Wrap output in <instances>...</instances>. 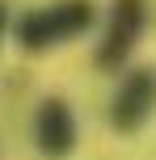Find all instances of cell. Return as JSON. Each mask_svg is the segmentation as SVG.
I'll return each instance as SVG.
<instances>
[{
	"label": "cell",
	"instance_id": "cell-1",
	"mask_svg": "<svg viewBox=\"0 0 156 160\" xmlns=\"http://www.w3.org/2000/svg\"><path fill=\"white\" fill-rule=\"evenodd\" d=\"M93 21H97L93 0H51V4L30 8L17 21V42L25 51H51V47H63V42L80 38Z\"/></svg>",
	"mask_w": 156,
	"mask_h": 160
},
{
	"label": "cell",
	"instance_id": "cell-2",
	"mask_svg": "<svg viewBox=\"0 0 156 160\" xmlns=\"http://www.w3.org/2000/svg\"><path fill=\"white\" fill-rule=\"evenodd\" d=\"M143 30H148V4H143V0H114L106 38L97 42V68L101 72L123 68L127 59H131V51L139 47Z\"/></svg>",
	"mask_w": 156,
	"mask_h": 160
},
{
	"label": "cell",
	"instance_id": "cell-3",
	"mask_svg": "<svg viewBox=\"0 0 156 160\" xmlns=\"http://www.w3.org/2000/svg\"><path fill=\"white\" fill-rule=\"evenodd\" d=\"M156 110V68H135L123 76L114 101H110V127L118 135H135Z\"/></svg>",
	"mask_w": 156,
	"mask_h": 160
},
{
	"label": "cell",
	"instance_id": "cell-4",
	"mask_svg": "<svg viewBox=\"0 0 156 160\" xmlns=\"http://www.w3.org/2000/svg\"><path fill=\"white\" fill-rule=\"evenodd\" d=\"M34 143L47 160H63L76 148V114L63 97H47L34 114Z\"/></svg>",
	"mask_w": 156,
	"mask_h": 160
},
{
	"label": "cell",
	"instance_id": "cell-5",
	"mask_svg": "<svg viewBox=\"0 0 156 160\" xmlns=\"http://www.w3.org/2000/svg\"><path fill=\"white\" fill-rule=\"evenodd\" d=\"M4 30H8V8H4V0H0V42H4Z\"/></svg>",
	"mask_w": 156,
	"mask_h": 160
}]
</instances>
